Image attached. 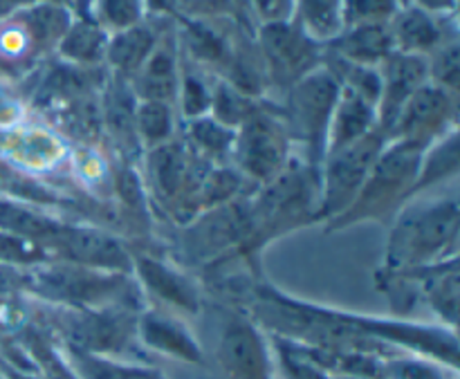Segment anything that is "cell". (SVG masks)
Wrapping results in <instances>:
<instances>
[{
	"label": "cell",
	"mask_w": 460,
	"mask_h": 379,
	"mask_svg": "<svg viewBox=\"0 0 460 379\" xmlns=\"http://www.w3.org/2000/svg\"><path fill=\"white\" fill-rule=\"evenodd\" d=\"M137 337L155 353L189 364H202V348L191 332L164 313H144L137 317Z\"/></svg>",
	"instance_id": "obj_17"
},
{
	"label": "cell",
	"mask_w": 460,
	"mask_h": 379,
	"mask_svg": "<svg viewBox=\"0 0 460 379\" xmlns=\"http://www.w3.org/2000/svg\"><path fill=\"white\" fill-rule=\"evenodd\" d=\"M57 48L70 66L94 67L106 58L108 34L93 18H79V21H70Z\"/></svg>",
	"instance_id": "obj_24"
},
{
	"label": "cell",
	"mask_w": 460,
	"mask_h": 379,
	"mask_svg": "<svg viewBox=\"0 0 460 379\" xmlns=\"http://www.w3.org/2000/svg\"><path fill=\"white\" fill-rule=\"evenodd\" d=\"M39 290L45 296L61 304L79 305V310L93 308L117 301V296H124L130 292V281L124 272H112V269L88 268V265L76 263H54L39 268L36 274Z\"/></svg>",
	"instance_id": "obj_9"
},
{
	"label": "cell",
	"mask_w": 460,
	"mask_h": 379,
	"mask_svg": "<svg viewBox=\"0 0 460 379\" xmlns=\"http://www.w3.org/2000/svg\"><path fill=\"white\" fill-rule=\"evenodd\" d=\"M416 4L425 12L431 13H440V12H447V9H454L456 0H416Z\"/></svg>",
	"instance_id": "obj_37"
},
{
	"label": "cell",
	"mask_w": 460,
	"mask_h": 379,
	"mask_svg": "<svg viewBox=\"0 0 460 379\" xmlns=\"http://www.w3.org/2000/svg\"><path fill=\"white\" fill-rule=\"evenodd\" d=\"M389 30L395 52L416 54V57L431 54L438 45L447 40L436 13L425 12L418 4L398 9V13L391 18Z\"/></svg>",
	"instance_id": "obj_18"
},
{
	"label": "cell",
	"mask_w": 460,
	"mask_h": 379,
	"mask_svg": "<svg viewBox=\"0 0 460 379\" xmlns=\"http://www.w3.org/2000/svg\"><path fill=\"white\" fill-rule=\"evenodd\" d=\"M454 124H456V94L427 84L404 103L389 139H402L427 151L431 144L456 130Z\"/></svg>",
	"instance_id": "obj_11"
},
{
	"label": "cell",
	"mask_w": 460,
	"mask_h": 379,
	"mask_svg": "<svg viewBox=\"0 0 460 379\" xmlns=\"http://www.w3.org/2000/svg\"><path fill=\"white\" fill-rule=\"evenodd\" d=\"M319 207V173L295 160L265 187L250 193L252 232L243 260H254L277 238L314 225Z\"/></svg>",
	"instance_id": "obj_2"
},
{
	"label": "cell",
	"mask_w": 460,
	"mask_h": 379,
	"mask_svg": "<svg viewBox=\"0 0 460 379\" xmlns=\"http://www.w3.org/2000/svg\"><path fill=\"white\" fill-rule=\"evenodd\" d=\"M386 142V135L377 128L349 146L326 153L319 171V207L314 223L326 225L349 209Z\"/></svg>",
	"instance_id": "obj_8"
},
{
	"label": "cell",
	"mask_w": 460,
	"mask_h": 379,
	"mask_svg": "<svg viewBox=\"0 0 460 379\" xmlns=\"http://www.w3.org/2000/svg\"><path fill=\"white\" fill-rule=\"evenodd\" d=\"M319 45L322 43L310 39L295 21L261 25L259 52L263 58L265 76L279 88L290 90L296 81L319 67L322 61Z\"/></svg>",
	"instance_id": "obj_10"
},
{
	"label": "cell",
	"mask_w": 460,
	"mask_h": 379,
	"mask_svg": "<svg viewBox=\"0 0 460 379\" xmlns=\"http://www.w3.org/2000/svg\"><path fill=\"white\" fill-rule=\"evenodd\" d=\"M460 169V153H458V133L445 135L443 139H438L436 144H431L425 153H422L420 169H418V178L413 182L411 198H420L422 193L429 191V189L438 187V184L449 182V180H456Z\"/></svg>",
	"instance_id": "obj_25"
},
{
	"label": "cell",
	"mask_w": 460,
	"mask_h": 379,
	"mask_svg": "<svg viewBox=\"0 0 460 379\" xmlns=\"http://www.w3.org/2000/svg\"><path fill=\"white\" fill-rule=\"evenodd\" d=\"M429 84L427 57L394 52L380 66V99H377V128L389 139L391 128L404 103Z\"/></svg>",
	"instance_id": "obj_13"
},
{
	"label": "cell",
	"mask_w": 460,
	"mask_h": 379,
	"mask_svg": "<svg viewBox=\"0 0 460 379\" xmlns=\"http://www.w3.org/2000/svg\"><path fill=\"white\" fill-rule=\"evenodd\" d=\"M58 3H70V0H54V4H58Z\"/></svg>",
	"instance_id": "obj_40"
},
{
	"label": "cell",
	"mask_w": 460,
	"mask_h": 379,
	"mask_svg": "<svg viewBox=\"0 0 460 379\" xmlns=\"http://www.w3.org/2000/svg\"><path fill=\"white\" fill-rule=\"evenodd\" d=\"M341 4L344 0H295L296 22L317 43H331L344 30Z\"/></svg>",
	"instance_id": "obj_26"
},
{
	"label": "cell",
	"mask_w": 460,
	"mask_h": 379,
	"mask_svg": "<svg viewBox=\"0 0 460 379\" xmlns=\"http://www.w3.org/2000/svg\"><path fill=\"white\" fill-rule=\"evenodd\" d=\"M81 18H93L103 30H128L142 22L144 0H88Z\"/></svg>",
	"instance_id": "obj_29"
},
{
	"label": "cell",
	"mask_w": 460,
	"mask_h": 379,
	"mask_svg": "<svg viewBox=\"0 0 460 379\" xmlns=\"http://www.w3.org/2000/svg\"><path fill=\"white\" fill-rule=\"evenodd\" d=\"M130 265H133L139 286L144 287L146 295H151L153 299H157L171 310L198 314V310H200V292H198V287L193 286L187 274L148 254H130Z\"/></svg>",
	"instance_id": "obj_14"
},
{
	"label": "cell",
	"mask_w": 460,
	"mask_h": 379,
	"mask_svg": "<svg viewBox=\"0 0 460 379\" xmlns=\"http://www.w3.org/2000/svg\"><path fill=\"white\" fill-rule=\"evenodd\" d=\"M175 7L184 9L191 18H218L232 9L229 0H175Z\"/></svg>",
	"instance_id": "obj_35"
},
{
	"label": "cell",
	"mask_w": 460,
	"mask_h": 379,
	"mask_svg": "<svg viewBox=\"0 0 460 379\" xmlns=\"http://www.w3.org/2000/svg\"><path fill=\"white\" fill-rule=\"evenodd\" d=\"M373 130H377L376 106L353 90L340 85V97H337L331 130H328V151L349 146V144L367 137Z\"/></svg>",
	"instance_id": "obj_20"
},
{
	"label": "cell",
	"mask_w": 460,
	"mask_h": 379,
	"mask_svg": "<svg viewBox=\"0 0 460 379\" xmlns=\"http://www.w3.org/2000/svg\"><path fill=\"white\" fill-rule=\"evenodd\" d=\"M398 9L400 0H344L341 21L344 30L358 25H389Z\"/></svg>",
	"instance_id": "obj_30"
},
{
	"label": "cell",
	"mask_w": 460,
	"mask_h": 379,
	"mask_svg": "<svg viewBox=\"0 0 460 379\" xmlns=\"http://www.w3.org/2000/svg\"><path fill=\"white\" fill-rule=\"evenodd\" d=\"M340 97V84L326 67H317L288 90L286 106L281 108L292 151L314 173L322 171L328 151V130L332 110Z\"/></svg>",
	"instance_id": "obj_6"
},
{
	"label": "cell",
	"mask_w": 460,
	"mask_h": 379,
	"mask_svg": "<svg viewBox=\"0 0 460 379\" xmlns=\"http://www.w3.org/2000/svg\"><path fill=\"white\" fill-rule=\"evenodd\" d=\"M234 142H236V130L220 124L214 117L205 115L189 119L184 144L209 166L232 164Z\"/></svg>",
	"instance_id": "obj_23"
},
{
	"label": "cell",
	"mask_w": 460,
	"mask_h": 379,
	"mask_svg": "<svg viewBox=\"0 0 460 379\" xmlns=\"http://www.w3.org/2000/svg\"><path fill=\"white\" fill-rule=\"evenodd\" d=\"M216 362L223 379H272L263 337L243 317H232L223 326Z\"/></svg>",
	"instance_id": "obj_12"
},
{
	"label": "cell",
	"mask_w": 460,
	"mask_h": 379,
	"mask_svg": "<svg viewBox=\"0 0 460 379\" xmlns=\"http://www.w3.org/2000/svg\"><path fill=\"white\" fill-rule=\"evenodd\" d=\"M135 108H137V97L130 90L128 79L115 76L108 84L99 112H102V126H106L108 133L112 135L124 160H130V155L142 148L135 130Z\"/></svg>",
	"instance_id": "obj_19"
},
{
	"label": "cell",
	"mask_w": 460,
	"mask_h": 379,
	"mask_svg": "<svg viewBox=\"0 0 460 379\" xmlns=\"http://www.w3.org/2000/svg\"><path fill=\"white\" fill-rule=\"evenodd\" d=\"M250 12L259 18L261 25L292 21L295 0H250Z\"/></svg>",
	"instance_id": "obj_34"
},
{
	"label": "cell",
	"mask_w": 460,
	"mask_h": 379,
	"mask_svg": "<svg viewBox=\"0 0 460 379\" xmlns=\"http://www.w3.org/2000/svg\"><path fill=\"white\" fill-rule=\"evenodd\" d=\"M76 359L81 364V373L85 379H164L157 371L139 366H124V364H112L97 355H85L75 350Z\"/></svg>",
	"instance_id": "obj_32"
},
{
	"label": "cell",
	"mask_w": 460,
	"mask_h": 379,
	"mask_svg": "<svg viewBox=\"0 0 460 379\" xmlns=\"http://www.w3.org/2000/svg\"><path fill=\"white\" fill-rule=\"evenodd\" d=\"M295 160L290 135L281 110L259 103L236 128L232 166L254 189L277 180Z\"/></svg>",
	"instance_id": "obj_7"
},
{
	"label": "cell",
	"mask_w": 460,
	"mask_h": 379,
	"mask_svg": "<svg viewBox=\"0 0 460 379\" xmlns=\"http://www.w3.org/2000/svg\"><path fill=\"white\" fill-rule=\"evenodd\" d=\"M144 3L157 13H173L178 9L175 7V0H144Z\"/></svg>",
	"instance_id": "obj_38"
},
{
	"label": "cell",
	"mask_w": 460,
	"mask_h": 379,
	"mask_svg": "<svg viewBox=\"0 0 460 379\" xmlns=\"http://www.w3.org/2000/svg\"><path fill=\"white\" fill-rule=\"evenodd\" d=\"M180 106L187 119H198V117L209 115L211 88L198 72H182L178 85Z\"/></svg>",
	"instance_id": "obj_33"
},
{
	"label": "cell",
	"mask_w": 460,
	"mask_h": 379,
	"mask_svg": "<svg viewBox=\"0 0 460 379\" xmlns=\"http://www.w3.org/2000/svg\"><path fill=\"white\" fill-rule=\"evenodd\" d=\"M157 31H153L151 25L146 22H137V25L128 27V30L115 31L112 39H108L106 48V61L111 63L112 70L121 79H133L137 75L139 67L148 58L157 43Z\"/></svg>",
	"instance_id": "obj_22"
},
{
	"label": "cell",
	"mask_w": 460,
	"mask_h": 379,
	"mask_svg": "<svg viewBox=\"0 0 460 379\" xmlns=\"http://www.w3.org/2000/svg\"><path fill=\"white\" fill-rule=\"evenodd\" d=\"M394 375L395 379H440L438 373L431 371L425 364H407L400 362L394 364Z\"/></svg>",
	"instance_id": "obj_36"
},
{
	"label": "cell",
	"mask_w": 460,
	"mask_h": 379,
	"mask_svg": "<svg viewBox=\"0 0 460 379\" xmlns=\"http://www.w3.org/2000/svg\"><path fill=\"white\" fill-rule=\"evenodd\" d=\"M250 193L198 214L180 227L178 260L187 268L214 269L234 259L243 260L252 232Z\"/></svg>",
	"instance_id": "obj_5"
},
{
	"label": "cell",
	"mask_w": 460,
	"mask_h": 379,
	"mask_svg": "<svg viewBox=\"0 0 460 379\" xmlns=\"http://www.w3.org/2000/svg\"><path fill=\"white\" fill-rule=\"evenodd\" d=\"M135 130H137L139 146L144 151H151V148L171 142L175 133L171 103L137 101V108H135Z\"/></svg>",
	"instance_id": "obj_27"
},
{
	"label": "cell",
	"mask_w": 460,
	"mask_h": 379,
	"mask_svg": "<svg viewBox=\"0 0 460 379\" xmlns=\"http://www.w3.org/2000/svg\"><path fill=\"white\" fill-rule=\"evenodd\" d=\"M256 108H259V101L254 97L241 93L227 81H218L216 85H211L209 117H214L220 124L236 130Z\"/></svg>",
	"instance_id": "obj_28"
},
{
	"label": "cell",
	"mask_w": 460,
	"mask_h": 379,
	"mask_svg": "<svg viewBox=\"0 0 460 379\" xmlns=\"http://www.w3.org/2000/svg\"><path fill=\"white\" fill-rule=\"evenodd\" d=\"M427 70H429V84L456 94L460 76V52L456 39H447L429 54Z\"/></svg>",
	"instance_id": "obj_31"
},
{
	"label": "cell",
	"mask_w": 460,
	"mask_h": 379,
	"mask_svg": "<svg viewBox=\"0 0 460 379\" xmlns=\"http://www.w3.org/2000/svg\"><path fill=\"white\" fill-rule=\"evenodd\" d=\"M36 0H0V16H7L13 9L27 7V4H34Z\"/></svg>",
	"instance_id": "obj_39"
},
{
	"label": "cell",
	"mask_w": 460,
	"mask_h": 379,
	"mask_svg": "<svg viewBox=\"0 0 460 379\" xmlns=\"http://www.w3.org/2000/svg\"><path fill=\"white\" fill-rule=\"evenodd\" d=\"M425 148L389 139L349 209L326 223V232H344L362 223H391L411 198Z\"/></svg>",
	"instance_id": "obj_3"
},
{
	"label": "cell",
	"mask_w": 460,
	"mask_h": 379,
	"mask_svg": "<svg viewBox=\"0 0 460 379\" xmlns=\"http://www.w3.org/2000/svg\"><path fill=\"white\" fill-rule=\"evenodd\" d=\"M460 207L456 196L413 198L391 220L385 263L377 274L425 268L458 256Z\"/></svg>",
	"instance_id": "obj_1"
},
{
	"label": "cell",
	"mask_w": 460,
	"mask_h": 379,
	"mask_svg": "<svg viewBox=\"0 0 460 379\" xmlns=\"http://www.w3.org/2000/svg\"><path fill=\"white\" fill-rule=\"evenodd\" d=\"M332 54L364 67H380L395 52L389 25H358L340 31Z\"/></svg>",
	"instance_id": "obj_21"
},
{
	"label": "cell",
	"mask_w": 460,
	"mask_h": 379,
	"mask_svg": "<svg viewBox=\"0 0 460 379\" xmlns=\"http://www.w3.org/2000/svg\"><path fill=\"white\" fill-rule=\"evenodd\" d=\"M180 43L196 63L223 70L227 75L241 39H236L225 27L216 25L214 18H189L180 30Z\"/></svg>",
	"instance_id": "obj_16"
},
{
	"label": "cell",
	"mask_w": 460,
	"mask_h": 379,
	"mask_svg": "<svg viewBox=\"0 0 460 379\" xmlns=\"http://www.w3.org/2000/svg\"><path fill=\"white\" fill-rule=\"evenodd\" d=\"M178 85L180 70L178 57H175V39H171V34H164L157 39L153 52L133 76L130 90L137 101L171 103L178 97Z\"/></svg>",
	"instance_id": "obj_15"
},
{
	"label": "cell",
	"mask_w": 460,
	"mask_h": 379,
	"mask_svg": "<svg viewBox=\"0 0 460 379\" xmlns=\"http://www.w3.org/2000/svg\"><path fill=\"white\" fill-rule=\"evenodd\" d=\"M211 166L202 162L184 139H171L146 151L144 189L153 209L178 227L200 214V189Z\"/></svg>",
	"instance_id": "obj_4"
}]
</instances>
